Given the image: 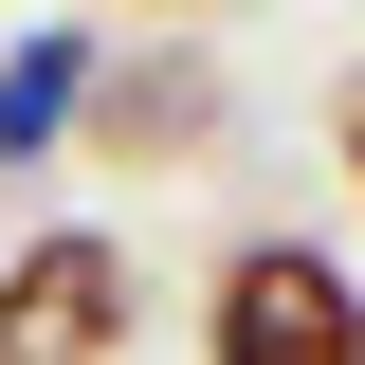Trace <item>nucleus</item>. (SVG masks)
<instances>
[{
	"label": "nucleus",
	"mask_w": 365,
	"mask_h": 365,
	"mask_svg": "<svg viewBox=\"0 0 365 365\" xmlns=\"http://www.w3.org/2000/svg\"><path fill=\"white\" fill-rule=\"evenodd\" d=\"M201 365H365V274L329 237H237L201 292Z\"/></svg>",
	"instance_id": "f03ea898"
},
{
	"label": "nucleus",
	"mask_w": 365,
	"mask_h": 365,
	"mask_svg": "<svg viewBox=\"0 0 365 365\" xmlns=\"http://www.w3.org/2000/svg\"><path fill=\"white\" fill-rule=\"evenodd\" d=\"M165 19H201V0H165Z\"/></svg>",
	"instance_id": "423d86ee"
},
{
	"label": "nucleus",
	"mask_w": 365,
	"mask_h": 365,
	"mask_svg": "<svg viewBox=\"0 0 365 365\" xmlns=\"http://www.w3.org/2000/svg\"><path fill=\"white\" fill-rule=\"evenodd\" d=\"M329 146H347V182H365V73H347V91H329Z\"/></svg>",
	"instance_id": "39448f33"
},
{
	"label": "nucleus",
	"mask_w": 365,
	"mask_h": 365,
	"mask_svg": "<svg viewBox=\"0 0 365 365\" xmlns=\"http://www.w3.org/2000/svg\"><path fill=\"white\" fill-rule=\"evenodd\" d=\"M91 73H110V37H91V19H19V37H0V182L55 165V146L91 128Z\"/></svg>",
	"instance_id": "20e7f679"
},
{
	"label": "nucleus",
	"mask_w": 365,
	"mask_h": 365,
	"mask_svg": "<svg viewBox=\"0 0 365 365\" xmlns=\"http://www.w3.org/2000/svg\"><path fill=\"white\" fill-rule=\"evenodd\" d=\"M146 347V274L110 220H37L0 256V365H128Z\"/></svg>",
	"instance_id": "f257e3e1"
},
{
	"label": "nucleus",
	"mask_w": 365,
	"mask_h": 365,
	"mask_svg": "<svg viewBox=\"0 0 365 365\" xmlns=\"http://www.w3.org/2000/svg\"><path fill=\"white\" fill-rule=\"evenodd\" d=\"M91 146H110V165H201V146H220V55L201 37L110 55V73H91Z\"/></svg>",
	"instance_id": "7ed1b4c3"
}]
</instances>
